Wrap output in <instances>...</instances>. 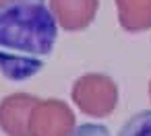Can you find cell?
<instances>
[{
  "instance_id": "1",
  "label": "cell",
  "mask_w": 151,
  "mask_h": 136,
  "mask_svg": "<svg viewBox=\"0 0 151 136\" xmlns=\"http://www.w3.org/2000/svg\"><path fill=\"white\" fill-rule=\"evenodd\" d=\"M58 21L46 0L0 4V74L9 80L35 76L54 52Z\"/></svg>"
},
{
  "instance_id": "2",
  "label": "cell",
  "mask_w": 151,
  "mask_h": 136,
  "mask_svg": "<svg viewBox=\"0 0 151 136\" xmlns=\"http://www.w3.org/2000/svg\"><path fill=\"white\" fill-rule=\"evenodd\" d=\"M70 97L85 115L106 117L118 105V87L108 74L89 72L75 80Z\"/></svg>"
},
{
  "instance_id": "3",
  "label": "cell",
  "mask_w": 151,
  "mask_h": 136,
  "mask_svg": "<svg viewBox=\"0 0 151 136\" xmlns=\"http://www.w3.org/2000/svg\"><path fill=\"white\" fill-rule=\"evenodd\" d=\"M75 113L60 99H40L29 120L31 136H70L75 132Z\"/></svg>"
},
{
  "instance_id": "4",
  "label": "cell",
  "mask_w": 151,
  "mask_h": 136,
  "mask_svg": "<svg viewBox=\"0 0 151 136\" xmlns=\"http://www.w3.org/2000/svg\"><path fill=\"white\" fill-rule=\"evenodd\" d=\"M40 99L29 93H13L0 101V128L6 136H31L29 120Z\"/></svg>"
},
{
  "instance_id": "5",
  "label": "cell",
  "mask_w": 151,
  "mask_h": 136,
  "mask_svg": "<svg viewBox=\"0 0 151 136\" xmlns=\"http://www.w3.org/2000/svg\"><path fill=\"white\" fill-rule=\"evenodd\" d=\"M58 25L66 31H83L97 15L99 0H50Z\"/></svg>"
},
{
  "instance_id": "6",
  "label": "cell",
  "mask_w": 151,
  "mask_h": 136,
  "mask_svg": "<svg viewBox=\"0 0 151 136\" xmlns=\"http://www.w3.org/2000/svg\"><path fill=\"white\" fill-rule=\"evenodd\" d=\"M118 23L128 33L151 29V0H116Z\"/></svg>"
},
{
  "instance_id": "7",
  "label": "cell",
  "mask_w": 151,
  "mask_h": 136,
  "mask_svg": "<svg viewBox=\"0 0 151 136\" xmlns=\"http://www.w3.org/2000/svg\"><path fill=\"white\" fill-rule=\"evenodd\" d=\"M118 136H151V109H143L130 115L122 124Z\"/></svg>"
},
{
  "instance_id": "8",
  "label": "cell",
  "mask_w": 151,
  "mask_h": 136,
  "mask_svg": "<svg viewBox=\"0 0 151 136\" xmlns=\"http://www.w3.org/2000/svg\"><path fill=\"white\" fill-rule=\"evenodd\" d=\"M70 136H110V132L104 124H81Z\"/></svg>"
},
{
  "instance_id": "9",
  "label": "cell",
  "mask_w": 151,
  "mask_h": 136,
  "mask_svg": "<svg viewBox=\"0 0 151 136\" xmlns=\"http://www.w3.org/2000/svg\"><path fill=\"white\" fill-rule=\"evenodd\" d=\"M4 2H11V0H0V4H4Z\"/></svg>"
},
{
  "instance_id": "10",
  "label": "cell",
  "mask_w": 151,
  "mask_h": 136,
  "mask_svg": "<svg viewBox=\"0 0 151 136\" xmlns=\"http://www.w3.org/2000/svg\"><path fill=\"white\" fill-rule=\"evenodd\" d=\"M149 99H151V83H149Z\"/></svg>"
}]
</instances>
